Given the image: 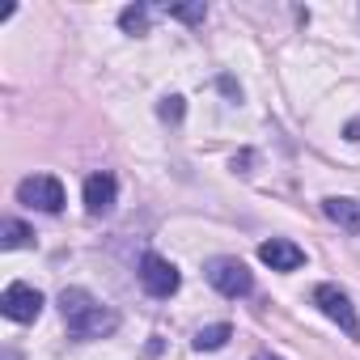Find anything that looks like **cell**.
Wrapping results in <instances>:
<instances>
[{"instance_id": "12", "label": "cell", "mask_w": 360, "mask_h": 360, "mask_svg": "<svg viewBox=\"0 0 360 360\" xmlns=\"http://www.w3.org/2000/svg\"><path fill=\"white\" fill-rule=\"evenodd\" d=\"M119 26H123L127 34H144V30H148V9H144V5H127V9L119 13Z\"/></svg>"}, {"instance_id": "10", "label": "cell", "mask_w": 360, "mask_h": 360, "mask_svg": "<svg viewBox=\"0 0 360 360\" xmlns=\"http://www.w3.org/2000/svg\"><path fill=\"white\" fill-rule=\"evenodd\" d=\"M229 335H233V326H229V322L204 326V330L195 335V352H217V347H225V343H229Z\"/></svg>"}, {"instance_id": "16", "label": "cell", "mask_w": 360, "mask_h": 360, "mask_svg": "<svg viewBox=\"0 0 360 360\" xmlns=\"http://www.w3.org/2000/svg\"><path fill=\"white\" fill-rule=\"evenodd\" d=\"M255 360H271V356H255Z\"/></svg>"}, {"instance_id": "11", "label": "cell", "mask_w": 360, "mask_h": 360, "mask_svg": "<svg viewBox=\"0 0 360 360\" xmlns=\"http://www.w3.org/2000/svg\"><path fill=\"white\" fill-rule=\"evenodd\" d=\"M30 229L22 225V221H5V225H0V246H5V250H18V246H30Z\"/></svg>"}, {"instance_id": "14", "label": "cell", "mask_w": 360, "mask_h": 360, "mask_svg": "<svg viewBox=\"0 0 360 360\" xmlns=\"http://www.w3.org/2000/svg\"><path fill=\"white\" fill-rule=\"evenodd\" d=\"M165 123H178V119H183V98H165L161 102V110H157Z\"/></svg>"}, {"instance_id": "5", "label": "cell", "mask_w": 360, "mask_h": 360, "mask_svg": "<svg viewBox=\"0 0 360 360\" xmlns=\"http://www.w3.org/2000/svg\"><path fill=\"white\" fill-rule=\"evenodd\" d=\"M140 284L153 292V297H174L178 284H183V276H178V267L161 255H144L140 259Z\"/></svg>"}, {"instance_id": "3", "label": "cell", "mask_w": 360, "mask_h": 360, "mask_svg": "<svg viewBox=\"0 0 360 360\" xmlns=\"http://www.w3.org/2000/svg\"><path fill=\"white\" fill-rule=\"evenodd\" d=\"M314 305H318L330 322H339V330H343V335H360L356 309H352V301H347V292H343V288H335V284H318V288H314Z\"/></svg>"}, {"instance_id": "6", "label": "cell", "mask_w": 360, "mask_h": 360, "mask_svg": "<svg viewBox=\"0 0 360 360\" xmlns=\"http://www.w3.org/2000/svg\"><path fill=\"white\" fill-rule=\"evenodd\" d=\"M0 314L9 322H34L43 314V292L30 284H9L5 297H0Z\"/></svg>"}, {"instance_id": "7", "label": "cell", "mask_w": 360, "mask_h": 360, "mask_svg": "<svg viewBox=\"0 0 360 360\" xmlns=\"http://www.w3.org/2000/svg\"><path fill=\"white\" fill-rule=\"evenodd\" d=\"M115 195H119V187H115L110 174H89L85 178V212L89 217H106L115 208Z\"/></svg>"}, {"instance_id": "8", "label": "cell", "mask_w": 360, "mask_h": 360, "mask_svg": "<svg viewBox=\"0 0 360 360\" xmlns=\"http://www.w3.org/2000/svg\"><path fill=\"white\" fill-rule=\"evenodd\" d=\"M259 259H263L271 271H297V267L305 263V250L292 246V242H284V238H271V242L259 246Z\"/></svg>"}, {"instance_id": "1", "label": "cell", "mask_w": 360, "mask_h": 360, "mask_svg": "<svg viewBox=\"0 0 360 360\" xmlns=\"http://www.w3.org/2000/svg\"><path fill=\"white\" fill-rule=\"evenodd\" d=\"M60 309H64L68 330L81 335V339H102V335H110V330L119 326L115 309H106V305H102L98 297H89L85 288H64V292H60Z\"/></svg>"}, {"instance_id": "13", "label": "cell", "mask_w": 360, "mask_h": 360, "mask_svg": "<svg viewBox=\"0 0 360 360\" xmlns=\"http://www.w3.org/2000/svg\"><path fill=\"white\" fill-rule=\"evenodd\" d=\"M165 13H169V18H178V22H204V13H208V9H204V5H169Z\"/></svg>"}, {"instance_id": "4", "label": "cell", "mask_w": 360, "mask_h": 360, "mask_svg": "<svg viewBox=\"0 0 360 360\" xmlns=\"http://www.w3.org/2000/svg\"><path fill=\"white\" fill-rule=\"evenodd\" d=\"M208 280H212V288L225 292V297H246V292L255 288V280H250V271H246L242 259H212V263H208Z\"/></svg>"}, {"instance_id": "15", "label": "cell", "mask_w": 360, "mask_h": 360, "mask_svg": "<svg viewBox=\"0 0 360 360\" xmlns=\"http://www.w3.org/2000/svg\"><path fill=\"white\" fill-rule=\"evenodd\" d=\"M5 360H18V356H13V352H5Z\"/></svg>"}, {"instance_id": "9", "label": "cell", "mask_w": 360, "mask_h": 360, "mask_svg": "<svg viewBox=\"0 0 360 360\" xmlns=\"http://www.w3.org/2000/svg\"><path fill=\"white\" fill-rule=\"evenodd\" d=\"M322 212H326L339 229L360 233V200H339V195H330V200L322 204Z\"/></svg>"}, {"instance_id": "2", "label": "cell", "mask_w": 360, "mask_h": 360, "mask_svg": "<svg viewBox=\"0 0 360 360\" xmlns=\"http://www.w3.org/2000/svg\"><path fill=\"white\" fill-rule=\"evenodd\" d=\"M18 200L26 208H39V212H60L64 208V187L51 174H34V178H26V183L18 187Z\"/></svg>"}]
</instances>
